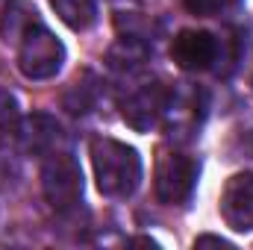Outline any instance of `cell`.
<instances>
[{
  "mask_svg": "<svg viewBox=\"0 0 253 250\" xmlns=\"http://www.w3.org/2000/svg\"><path fill=\"white\" fill-rule=\"evenodd\" d=\"M91 168L103 197H129L141 183V156L118 138H91Z\"/></svg>",
  "mask_w": 253,
  "mask_h": 250,
  "instance_id": "6da1fadb",
  "label": "cell"
},
{
  "mask_svg": "<svg viewBox=\"0 0 253 250\" xmlns=\"http://www.w3.org/2000/svg\"><path fill=\"white\" fill-rule=\"evenodd\" d=\"M65 65V44L42 24H30V30L18 42V68L27 80H50Z\"/></svg>",
  "mask_w": 253,
  "mask_h": 250,
  "instance_id": "7a4b0ae2",
  "label": "cell"
},
{
  "mask_svg": "<svg viewBox=\"0 0 253 250\" xmlns=\"http://www.w3.org/2000/svg\"><path fill=\"white\" fill-rule=\"evenodd\" d=\"M42 188H44L47 203L56 212L74 209L83 200V171H80V162L68 150H59V153L47 156L44 168H42Z\"/></svg>",
  "mask_w": 253,
  "mask_h": 250,
  "instance_id": "3957f363",
  "label": "cell"
},
{
  "mask_svg": "<svg viewBox=\"0 0 253 250\" xmlns=\"http://www.w3.org/2000/svg\"><path fill=\"white\" fill-rule=\"evenodd\" d=\"M197 183V162L183 153H165L156 165V197L165 206L186 203Z\"/></svg>",
  "mask_w": 253,
  "mask_h": 250,
  "instance_id": "277c9868",
  "label": "cell"
},
{
  "mask_svg": "<svg viewBox=\"0 0 253 250\" xmlns=\"http://www.w3.org/2000/svg\"><path fill=\"white\" fill-rule=\"evenodd\" d=\"M221 218L233 233H253V174L242 171L227 180L221 191Z\"/></svg>",
  "mask_w": 253,
  "mask_h": 250,
  "instance_id": "5b68a950",
  "label": "cell"
},
{
  "mask_svg": "<svg viewBox=\"0 0 253 250\" xmlns=\"http://www.w3.org/2000/svg\"><path fill=\"white\" fill-rule=\"evenodd\" d=\"M171 59L183 71H206L218 59V39L206 30H183L171 44Z\"/></svg>",
  "mask_w": 253,
  "mask_h": 250,
  "instance_id": "8992f818",
  "label": "cell"
},
{
  "mask_svg": "<svg viewBox=\"0 0 253 250\" xmlns=\"http://www.w3.org/2000/svg\"><path fill=\"white\" fill-rule=\"evenodd\" d=\"M24 144H27L30 153H36L42 159H47V156H53L59 150H68L65 147L62 126L50 115H33V118H27V124H24Z\"/></svg>",
  "mask_w": 253,
  "mask_h": 250,
  "instance_id": "52a82bcc",
  "label": "cell"
},
{
  "mask_svg": "<svg viewBox=\"0 0 253 250\" xmlns=\"http://www.w3.org/2000/svg\"><path fill=\"white\" fill-rule=\"evenodd\" d=\"M162 109V100H159V91L153 85H144L138 88L132 97L124 100V121L132 129H150L156 124V115Z\"/></svg>",
  "mask_w": 253,
  "mask_h": 250,
  "instance_id": "ba28073f",
  "label": "cell"
},
{
  "mask_svg": "<svg viewBox=\"0 0 253 250\" xmlns=\"http://www.w3.org/2000/svg\"><path fill=\"white\" fill-rule=\"evenodd\" d=\"M39 21V12L30 6V3H24V0H9L6 6H3V15H0V36H3V42L9 44H18L21 42V36L30 30V24H36Z\"/></svg>",
  "mask_w": 253,
  "mask_h": 250,
  "instance_id": "9c48e42d",
  "label": "cell"
},
{
  "mask_svg": "<svg viewBox=\"0 0 253 250\" xmlns=\"http://www.w3.org/2000/svg\"><path fill=\"white\" fill-rule=\"evenodd\" d=\"M59 21L71 30H88L97 21V0H50Z\"/></svg>",
  "mask_w": 253,
  "mask_h": 250,
  "instance_id": "30bf717a",
  "label": "cell"
},
{
  "mask_svg": "<svg viewBox=\"0 0 253 250\" xmlns=\"http://www.w3.org/2000/svg\"><path fill=\"white\" fill-rule=\"evenodd\" d=\"M18 121H21V109H18L15 94H9L6 88H0V135L15 132Z\"/></svg>",
  "mask_w": 253,
  "mask_h": 250,
  "instance_id": "8fae6325",
  "label": "cell"
},
{
  "mask_svg": "<svg viewBox=\"0 0 253 250\" xmlns=\"http://www.w3.org/2000/svg\"><path fill=\"white\" fill-rule=\"evenodd\" d=\"M183 3H186V9H189L191 15H200V18H206V15H215V12H221L227 0H183Z\"/></svg>",
  "mask_w": 253,
  "mask_h": 250,
  "instance_id": "7c38bea8",
  "label": "cell"
},
{
  "mask_svg": "<svg viewBox=\"0 0 253 250\" xmlns=\"http://www.w3.org/2000/svg\"><path fill=\"white\" fill-rule=\"evenodd\" d=\"M206 245H215V248H233V242L221 239V236H200L194 239V248H206Z\"/></svg>",
  "mask_w": 253,
  "mask_h": 250,
  "instance_id": "4fadbf2b",
  "label": "cell"
},
{
  "mask_svg": "<svg viewBox=\"0 0 253 250\" xmlns=\"http://www.w3.org/2000/svg\"><path fill=\"white\" fill-rule=\"evenodd\" d=\"M129 245H147V248H156L153 239H129Z\"/></svg>",
  "mask_w": 253,
  "mask_h": 250,
  "instance_id": "5bb4252c",
  "label": "cell"
}]
</instances>
